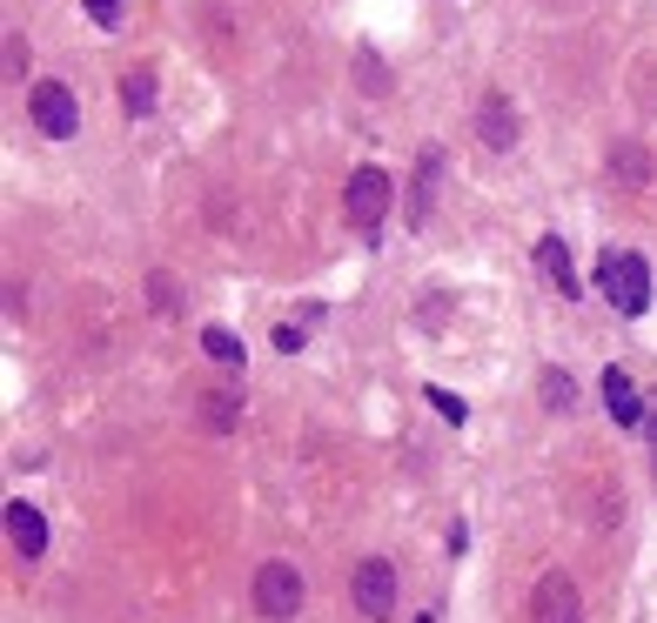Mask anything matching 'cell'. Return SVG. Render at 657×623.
I'll list each match as a JSON object with an SVG mask.
<instances>
[{
  "label": "cell",
  "mask_w": 657,
  "mask_h": 623,
  "mask_svg": "<svg viewBox=\"0 0 657 623\" xmlns=\"http://www.w3.org/2000/svg\"><path fill=\"white\" fill-rule=\"evenodd\" d=\"M597 289H604V302L617 308V316H644V308H650V262L644 255H631V249H604L597 255Z\"/></svg>",
  "instance_id": "1"
},
{
  "label": "cell",
  "mask_w": 657,
  "mask_h": 623,
  "mask_svg": "<svg viewBox=\"0 0 657 623\" xmlns=\"http://www.w3.org/2000/svg\"><path fill=\"white\" fill-rule=\"evenodd\" d=\"M390 202H396V181L376 162H363L350 175V188H342V208H350V221L363 228V236H376V221H390Z\"/></svg>",
  "instance_id": "2"
},
{
  "label": "cell",
  "mask_w": 657,
  "mask_h": 623,
  "mask_svg": "<svg viewBox=\"0 0 657 623\" xmlns=\"http://www.w3.org/2000/svg\"><path fill=\"white\" fill-rule=\"evenodd\" d=\"M249 597H255V616H268V623H289L295 610H302V570L295 563H262L255 570V583H249Z\"/></svg>",
  "instance_id": "3"
},
{
  "label": "cell",
  "mask_w": 657,
  "mask_h": 623,
  "mask_svg": "<svg viewBox=\"0 0 657 623\" xmlns=\"http://www.w3.org/2000/svg\"><path fill=\"white\" fill-rule=\"evenodd\" d=\"M396 563L390 557H363L356 563V583H350V597H356V610L369 616V623H390L396 616Z\"/></svg>",
  "instance_id": "4"
},
{
  "label": "cell",
  "mask_w": 657,
  "mask_h": 623,
  "mask_svg": "<svg viewBox=\"0 0 657 623\" xmlns=\"http://www.w3.org/2000/svg\"><path fill=\"white\" fill-rule=\"evenodd\" d=\"M27 114H34V128H41L48 141H67L74 128H81V101H74L67 81H41L34 101H27Z\"/></svg>",
  "instance_id": "5"
},
{
  "label": "cell",
  "mask_w": 657,
  "mask_h": 623,
  "mask_svg": "<svg viewBox=\"0 0 657 623\" xmlns=\"http://www.w3.org/2000/svg\"><path fill=\"white\" fill-rule=\"evenodd\" d=\"M530 623H584V597L564 570H544L530 590Z\"/></svg>",
  "instance_id": "6"
},
{
  "label": "cell",
  "mask_w": 657,
  "mask_h": 623,
  "mask_svg": "<svg viewBox=\"0 0 657 623\" xmlns=\"http://www.w3.org/2000/svg\"><path fill=\"white\" fill-rule=\"evenodd\" d=\"M443 148H422L416 154V181H409V202H403V221L409 228H430V215H437V194H443Z\"/></svg>",
  "instance_id": "7"
},
{
  "label": "cell",
  "mask_w": 657,
  "mask_h": 623,
  "mask_svg": "<svg viewBox=\"0 0 657 623\" xmlns=\"http://www.w3.org/2000/svg\"><path fill=\"white\" fill-rule=\"evenodd\" d=\"M477 135H483V148L510 154V148H517V107H510L504 94H483V107H477Z\"/></svg>",
  "instance_id": "8"
},
{
  "label": "cell",
  "mask_w": 657,
  "mask_h": 623,
  "mask_svg": "<svg viewBox=\"0 0 657 623\" xmlns=\"http://www.w3.org/2000/svg\"><path fill=\"white\" fill-rule=\"evenodd\" d=\"M597 389H604V409L624 422V430H637V422H644V396H637V382H631L624 369H604Z\"/></svg>",
  "instance_id": "9"
},
{
  "label": "cell",
  "mask_w": 657,
  "mask_h": 623,
  "mask_svg": "<svg viewBox=\"0 0 657 623\" xmlns=\"http://www.w3.org/2000/svg\"><path fill=\"white\" fill-rule=\"evenodd\" d=\"M8 543H14V550L21 557H41L48 550V523H41V510H34V503H8Z\"/></svg>",
  "instance_id": "10"
},
{
  "label": "cell",
  "mask_w": 657,
  "mask_h": 623,
  "mask_svg": "<svg viewBox=\"0 0 657 623\" xmlns=\"http://www.w3.org/2000/svg\"><path fill=\"white\" fill-rule=\"evenodd\" d=\"M536 268H544V282H551L557 295H577V289H584V282L570 276V249H564V236H544V242H536Z\"/></svg>",
  "instance_id": "11"
},
{
  "label": "cell",
  "mask_w": 657,
  "mask_h": 623,
  "mask_svg": "<svg viewBox=\"0 0 657 623\" xmlns=\"http://www.w3.org/2000/svg\"><path fill=\"white\" fill-rule=\"evenodd\" d=\"M236 416H242V396H236V382H228V389H215V396L202 403V422H209L215 436H228V430H236Z\"/></svg>",
  "instance_id": "12"
},
{
  "label": "cell",
  "mask_w": 657,
  "mask_h": 623,
  "mask_svg": "<svg viewBox=\"0 0 657 623\" xmlns=\"http://www.w3.org/2000/svg\"><path fill=\"white\" fill-rule=\"evenodd\" d=\"M122 114L128 122H148L154 114V74H122Z\"/></svg>",
  "instance_id": "13"
},
{
  "label": "cell",
  "mask_w": 657,
  "mask_h": 623,
  "mask_svg": "<svg viewBox=\"0 0 657 623\" xmlns=\"http://www.w3.org/2000/svg\"><path fill=\"white\" fill-rule=\"evenodd\" d=\"M202 348H209V363L242 369V335H228V329H202Z\"/></svg>",
  "instance_id": "14"
},
{
  "label": "cell",
  "mask_w": 657,
  "mask_h": 623,
  "mask_svg": "<svg viewBox=\"0 0 657 623\" xmlns=\"http://www.w3.org/2000/svg\"><path fill=\"white\" fill-rule=\"evenodd\" d=\"M544 403H551V409H577V382H570L564 369H544Z\"/></svg>",
  "instance_id": "15"
},
{
  "label": "cell",
  "mask_w": 657,
  "mask_h": 623,
  "mask_svg": "<svg viewBox=\"0 0 657 623\" xmlns=\"http://www.w3.org/2000/svg\"><path fill=\"white\" fill-rule=\"evenodd\" d=\"M81 8L94 14V27H122V14H128V0H81Z\"/></svg>",
  "instance_id": "16"
},
{
  "label": "cell",
  "mask_w": 657,
  "mask_h": 623,
  "mask_svg": "<svg viewBox=\"0 0 657 623\" xmlns=\"http://www.w3.org/2000/svg\"><path fill=\"white\" fill-rule=\"evenodd\" d=\"M430 409H437V416H450V422L470 416V409H463V396H450V389H437V382H430Z\"/></svg>",
  "instance_id": "17"
},
{
  "label": "cell",
  "mask_w": 657,
  "mask_h": 623,
  "mask_svg": "<svg viewBox=\"0 0 657 623\" xmlns=\"http://www.w3.org/2000/svg\"><path fill=\"white\" fill-rule=\"evenodd\" d=\"M617 175L637 188V181H644V154H637V148H617Z\"/></svg>",
  "instance_id": "18"
},
{
  "label": "cell",
  "mask_w": 657,
  "mask_h": 623,
  "mask_svg": "<svg viewBox=\"0 0 657 623\" xmlns=\"http://www.w3.org/2000/svg\"><path fill=\"white\" fill-rule=\"evenodd\" d=\"M302 342H308V329H302V322H282V329H276V348H282V356H295Z\"/></svg>",
  "instance_id": "19"
},
{
  "label": "cell",
  "mask_w": 657,
  "mask_h": 623,
  "mask_svg": "<svg viewBox=\"0 0 657 623\" xmlns=\"http://www.w3.org/2000/svg\"><path fill=\"white\" fill-rule=\"evenodd\" d=\"M21 67H27V41H21V34H8V81H21Z\"/></svg>",
  "instance_id": "20"
},
{
  "label": "cell",
  "mask_w": 657,
  "mask_h": 623,
  "mask_svg": "<svg viewBox=\"0 0 657 623\" xmlns=\"http://www.w3.org/2000/svg\"><path fill=\"white\" fill-rule=\"evenodd\" d=\"M644 422H650V436H657V409H650V416H644Z\"/></svg>",
  "instance_id": "21"
},
{
  "label": "cell",
  "mask_w": 657,
  "mask_h": 623,
  "mask_svg": "<svg viewBox=\"0 0 657 623\" xmlns=\"http://www.w3.org/2000/svg\"><path fill=\"white\" fill-rule=\"evenodd\" d=\"M416 623H430V616H416Z\"/></svg>",
  "instance_id": "22"
}]
</instances>
